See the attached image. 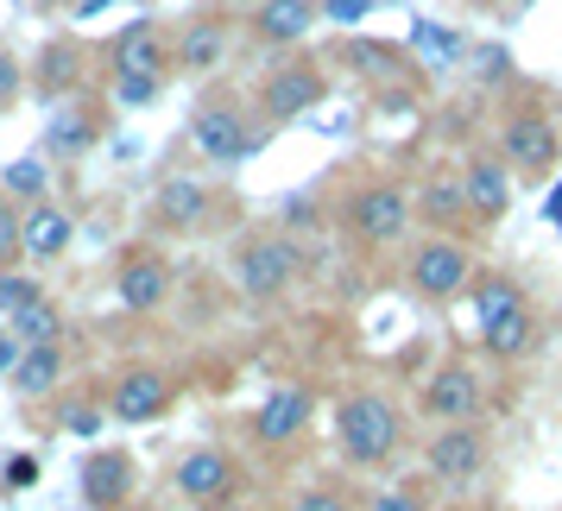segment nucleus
I'll use <instances>...</instances> for the list:
<instances>
[{"label": "nucleus", "instance_id": "nucleus-1", "mask_svg": "<svg viewBox=\"0 0 562 511\" xmlns=\"http://www.w3.org/2000/svg\"><path fill=\"white\" fill-rule=\"evenodd\" d=\"M329 430H335V455L355 474H385L405 455V405L392 391H373V385H360L335 405Z\"/></svg>", "mask_w": 562, "mask_h": 511}, {"label": "nucleus", "instance_id": "nucleus-2", "mask_svg": "<svg viewBox=\"0 0 562 511\" xmlns=\"http://www.w3.org/2000/svg\"><path fill=\"white\" fill-rule=\"evenodd\" d=\"M468 304H474V334H481L486 360H499V366L531 360V348H537V304H531V291L512 279V272H481L474 291H468Z\"/></svg>", "mask_w": 562, "mask_h": 511}, {"label": "nucleus", "instance_id": "nucleus-3", "mask_svg": "<svg viewBox=\"0 0 562 511\" xmlns=\"http://www.w3.org/2000/svg\"><path fill=\"white\" fill-rule=\"evenodd\" d=\"M335 228H341V240L360 247V253H392V247L417 228V203H411V190L398 178H360V183L341 190Z\"/></svg>", "mask_w": 562, "mask_h": 511}, {"label": "nucleus", "instance_id": "nucleus-4", "mask_svg": "<svg viewBox=\"0 0 562 511\" xmlns=\"http://www.w3.org/2000/svg\"><path fill=\"white\" fill-rule=\"evenodd\" d=\"M266 139H272V121H254V107L234 89H209L203 102L190 107V152L215 171H240Z\"/></svg>", "mask_w": 562, "mask_h": 511}, {"label": "nucleus", "instance_id": "nucleus-5", "mask_svg": "<svg viewBox=\"0 0 562 511\" xmlns=\"http://www.w3.org/2000/svg\"><path fill=\"white\" fill-rule=\"evenodd\" d=\"M304 272V247L284 228H247L228 247V279L247 304H279Z\"/></svg>", "mask_w": 562, "mask_h": 511}, {"label": "nucleus", "instance_id": "nucleus-6", "mask_svg": "<svg viewBox=\"0 0 562 511\" xmlns=\"http://www.w3.org/2000/svg\"><path fill=\"white\" fill-rule=\"evenodd\" d=\"M481 279V253L461 234H417L405 247V291L417 304H456Z\"/></svg>", "mask_w": 562, "mask_h": 511}, {"label": "nucleus", "instance_id": "nucleus-7", "mask_svg": "<svg viewBox=\"0 0 562 511\" xmlns=\"http://www.w3.org/2000/svg\"><path fill=\"white\" fill-rule=\"evenodd\" d=\"M499 158H506L512 178L543 183L562 164V121L537 102L506 107V114H499Z\"/></svg>", "mask_w": 562, "mask_h": 511}, {"label": "nucleus", "instance_id": "nucleus-8", "mask_svg": "<svg viewBox=\"0 0 562 511\" xmlns=\"http://www.w3.org/2000/svg\"><path fill=\"white\" fill-rule=\"evenodd\" d=\"M323 102H329V70H323V57H279L254 89L259 121H272V127H291V121L316 114Z\"/></svg>", "mask_w": 562, "mask_h": 511}, {"label": "nucleus", "instance_id": "nucleus-9", "mask_svg": "<svg viewBox=\"0 0 562 511\" xmlns=\"http://www.w3.org/2000/svg\"><path fill=\"white\" fill-rule=\"evenodd\" d=\"M493 467V435L486 423H442V430L424 435V480L449 486V492H468V486L486 480Z\"/></svg>", "mask_w": 562, "mask_h": 511}, {"label": "nucleus", "instance_id": "nucleus-10", "mask_svg": "<svg viewBox=\"0 0 562 511\" xmlns=\"http://www.w3.org/2000/svg\"><path fill=\"white\" fill-rule=\"evenodd\" d=\"M240 486H247V467H240V455L222 448V442H196V448H183L178 467H171V492L196 511H228Z\"/></svg>", "mask_w": 562, "mask_h": 511}, {"label": "nucleus", "instance_id": "nucleus-11", "mask_svg": "<svg viewBox=\"0 0 562 511\" xmlns=\"http://www.w3.org/2000/svg\"><path fill=\"white\" fill-rule=\"evenodd\" d=\"M108 423H158V417H171L178 405V379H171V366H158V360H127L114 379H108Z\"/></svg>", "mask_w": 562, "mask_h": 511}, {"label": "nucleus", "instance_id": "nucleus-12", "mask_svg": "<svg viewBox=\"0 0 562 511\" xmlns=\"http://www.w3.org/2000/svg\"><path fill=\"white\" fill-rule=\"evenodd\" d=\"M146 234H158V240H190V234H203L209 222H215V190H209L203 178H165L146 196Z\"/></svg>", "mask_w": 562, "mask_h": 511}, {"label": "nucleus", "instance_id": "nucleus-13", "mask_svg": "<svg viewBox=\"0 0 562 511\" xmlns=\"http://www.w3.org/2000/svg\"><path fill=\"white\" fill-rule=\"evenodd\" d=\"M481 405H486V385H481V366H468V360H442L424 379V391H417V410L430 417V430L481 423Z\"/></svg>", "mask_w": 562, "mask_h": 511}, {"label": "nucleus", "instance_id": "nucleus-14", "mask_svg": "<svg viewBox=\"0 0 562 511\" xmlns=\"http://www.w3.org/2000/svg\"><path fill=\"white\" fill-rule=\"evenodd\" d=\"M133 486H139V461L133 448H89L77 461V492L89 511H127Z\"/></svg>", "mask_w": 562, "mask_h": 511}, {"label": "nucleus", "instance_id": "nucleus-15", "mask_svg": "<svg viewBox=\"0 0 562 511\" xmlns=\"http://www.w3.org/2000/svg\"><path fill=\"white\" fill-rule=\"evenodd\" d=\"M310 417H316L310 385H272L254 405V417H247V435H254L259 448H291V442H304Z\"/></svg>", "mask_w": 562, "mask_h": 511}, {"label": "nucleus", "instance_id": "nucleus-16", "mask_svg": "<svg viewBox=\"0 0 562 511\" xmlns=\"http://www.w3.org/2000/svg\"><path fill=\"white\" fill-rule=\"evenodd\" d=\"M114 297H121V309H133V316L165 309V297H171V259L158 253V247H127L121 265H114Z\"/></svg>", "mask_w": 562, "mask_h": 511}, {"label": "nucleus", "instance_id": "nucleus-17", "mask_svg": "<svg viewBox=\"0 0 562 511\" xmlns=\"http://www.w3.org/2000/svg\"><path fill=\"white\" fill-rule=\"evenodd\" d=\"M411 203H417V228L424 234H461V240H468V228H474V215H468V183H461V171H449V164L417 183Z\"/></svg>", "mask_w": 562, "mask_h": 511}, {"label": "nucleus", "instance_id": "nucleus-18", "mask_svg": "<svg viewBox=\"0 0 562 511\" xmlns=\"http://www.w3.org/2000/svg\"><path fill=\"white\" fill-rule=\"evenodd\" d=\"M461 183H468V215L474 228H499L512 215V171L499 152H468L461 158Z\"/></svg>", "mask_w": 562, "mask_h": 511}, {"label": "nucleus", "instance_id": "nucleus-19", "mask_svg": "<svg viewBox=\"0 0 562 511\" xmlns=\"http://www.w3.org/2000/svg\"><path fill=\"white\" fill-rule=\"evenodd\" d=\"M171 70V38L158 20H133L108 38V77H165Z\"/></svg>", "mask_w": 562, "mask_h": 511}, {"label": "nucleus", "instance_id": "nucleus-20", "mask_svg": "<svg viewBox=\"0 0 562 511\" xmlns=\"http://www.w3.org/2000/svg\"><path fill=\"white\" fill-rule=\"evenodd\" d=\"M26 70H32V95L38 102H77V89L89 82V52L77 38H52Z\"/></svg>", "mask_w": 562, "mask_h": 511}, {"label": "nucleus", "instance_id": "nucleus-21", "mask_svg": "<svg viewBox=\"0 0 562 511\" xmlns=\"http://www.w3.org/2000/svg\"><path fill=\"white\" fill-rule=\"evenodd\" d=\"M316 20H323V0H259L254 20H247V38L266 45V52H291V45L310 38Z\"/></svg>", "mask_w": 562, "mask_h": 511}, {"label": "nucleus", "instance_id": "nucleus-22", "mask_svg": "<svg viewBox=\"0 0 562 511\" xmlns=\"http://www.w3.org/2000/svg\"><path fill=\"white\" fill-rule=\"evenodd\" d=\"M108 133V107L102 102H64L45 121V139H38V152L45 158H82L89 146H102Z\"/></svg>", "mask_w": 562, "mask_h": 511}, {"label": "nucleus", "instance_id": "nucleus-23", "mask_svg": "<svg viewBox=\"0 0 562 511\" xmlns=\"http://www.w3.org/2000/svg\"><path fill=\"white\" fill-rule=\"evenodd\" d=\"M64 379H70V348L64 341H45V348H26L20 354V366H13V398H57L64 391Z\"/></svg>", "mask_w": 562, "mask_h": 511}, {"label": "nucleus", "instance_id": "nucleus-24", "mask_svg": "<svg viewBox=\"0 0 562 511\" xmlns=\"http://www.w3.org/2000/svg\"><path fill=\"white\" fill-rule=\"evenodd\" d=\"M222 64H228V26L222 20H190L171 38V70H183V77H209Z\"/></svg>", "mask_w": 562, "mask_h": 511}, {"label": "nucleus", "instance_id": "nucleus-25", "mask_svg": "<svg viewBox=\"0 0 562 511\" xmlns=\"http://www.w3.org/2000/svg\"><path fill=\"white\" fill-rule=\"evenodd\" d=\"M70 240H77V222H70L57 203H32L26 208V259H32V265L64 259V253H70Z\"/></svg>", "mask_w": 562, "mask_h": 511}, {"label": "nucleus", "instance_id": "nucleus-26", "mask_svg": "<svg viewBox=\"0 0 562 511\" xmlns=\"http://www.w3.org/2000/svg\"><path fill=\"white\" fill-rule=\"evenodd\" d=\"M291 511H367V492L341 474H323V480H304L291 492Z\"/></svg>", "mask_w": 562, "mask_h": 511}, {"label": "nucleus", "instance_id": "nucleus-27", "mask_svg": "<svg viewBox=\"0 0 562 511\" xmlns=\"http://www.w3.org/2000/svg\"><path fill=\"white\" fill-rule=\"evenodd\" d=\"M0 190L13 196V203H52V158L45 152H26V158H13L7 171H0Z\"/></svg>", "mask_w": 562, "mask_h": 511}, {"label": "nucleus", "instance_id": "nucleus-28", "mask_svg": "<svg viewBox=\"0 0 562 511\" xmlns=\"http://www.w3.org/2000/svg\"><path fill=\"white\" fill-rule=\"evenodd\" d=\"M7 329L20 334L26 348H45V341H64V309H57L52 297H38V304H26L20 316H7Z\"/></svg>", "mask_w": 562, "mask_h": 511}, {"label": "nucleus", "instance_id": "nucleus-29", "mask_svg": "<svg viewBox=\"0 0 562 511\" xmlns=\"http://www.w3.org/2000/svg\"><path fill=\"white\" fill-rule=\"evenodd\" d=\"M102 423H108V398H95V391H64L57 398V430L102 435Z\"/></svg>", "mask_w": 562, "mask_h": 511}, {"label": "nucleus", "instance_id": "nucleus-30", "mask_svg": "<svg viewBox=\"0 0 562 511\" xmlns=\"http://www.w3.org/2000/svg\"><path fill=\"white\" fill-rule=\"evenodd\" d=\"M20 265H26V203L0 190V272H20Z\"/></svg>", "mask_w": 562, "mask_h": 511}, {"label": "nucleus", "instance_id": "nucleus-31", "mask_svg": "<svg viewBox=\"0 0 562 511\" xmlns=\"http://www.w3.org/2000/svg\"><path fill=\"white\" fill-rule=\"evenodd\" d=\"M367 511H430V486L392 480V486H380V492H367Z\"/></svg>", "mask_w": 562, "mask_h": 511}, {"label": "nucleus", "instance_id": "nucleus-32", "mask_svg": "<svg viewBox=\"0 0 562 511\" xmlns=\"http://www.w3.org/2000/svg\"><path fill=\"white\" fill-rule=\"evenodd\" d=\"M38 297H45V284L32 279V272H0V322L20 316L26 304H38Z\"/></svg>", "mask_w": 562, "mask_h": 511}, {"label": "nucleus", "instance_id": "nucleus-33", "mask_svg": "<svg viewBox=\"0 0 562 511\" xmlns=\"http://www.w3.org/2000/svg\"><path fill=\"white\" fill-rule=\"evenodd\" d=\"M108 95L114 107H153L165 95V77H108Z\"/></svg>", "mask_w": 562, "mask_h": 511}, {"label": "nucleus", "instance_id": "nucleus-34", "mask_svg": "<svg viewBox=\"0 0 562 511\" xmlns=\"http://www.w3.org/2000/svg\"><path fill=\"white\" fill-rule=\"evenodd\" d=\"M26 89H32V70H26L13 52H7V45H0V114H13Z\"/></svg>", "mask_w": 562, "mask_h": 511}, {"label": "nucleus", "instance_id": "nucleus-35", "mask_svg": "<svg viewBox=\"0 0 562 511\" xmlns=\"http://www.w3.org/2000/svg\"><path fill=\"white\" fill-rule=\"evenodd\" d=\"M348 57H355L367 77H405V64H411V52H392V45H355Z\"/></svg>", "mask_w": 562, "mask_h": 511}, {"label": "nucleus", "instance_id": "nucleus-36", "mask_svg": "<svg viewBox=\"0 0 562 511\" xmlns=\"http://www.w3.org/2000/svg\"><path fill=\"white\" fill-rule=\"evenodd\" d=\"M45 480V461L32 455V448H20V455H7V467H0V492H26V486Z\"/></svg>", "mask_w": 562, "mask_h": 511}, {"label": "nucleus", "instance_id": "nucleus-37", "mask_svg": "<svg viewBox=\"0 0 562 511\" xmlns=\"http://www.w3.org/2000/svg\"><path fill=\"white\" fill-rule=\"evenodd\" d=\"M411 45H417V52H436V57H461V52H468L456 32H449V26H430V20H417V26H411Z\"/></svg>", "mask_w": 562, "mask_h": 511}, {"label": "nucleus", "instance_id": "nucleus-38", "mask_svg": "<svg viewBox=\"0 0 562 511\" xmlns=\"http://www.w3.org/2000/svg\"><path fill=\"white\" fill-rule=\"evenodd\" d=\"M474 70H481V82L512 77V52H499V45H481V52H474Z\"/></svg>", "mask_w": 562, "mask_h": 511}, {"label": "nucleus", "instance_id": "nucleus-39", "mask_svg": "<svg viewBox=\"0 0 562 511\" xmlns=\"http://www.w3.org/2000/svg\"><path fill=\"white\" fill-rule=\"evenodd\" d=\"M373 13V0H323V20H335V26H360Z\"/></svg>", "mask_w": 562, "mask_h": 511}, {"label": "nucleus", "instance_id": "nucleus-40", "mask_svg": "<svg viewBox=\"0 0 562 511\" xmlns=\"http://www.w3.org/2000/svg\"><path fill=\"white\" fill-rule=\"evenodd\" d=\"M20 354H26V341H20V334H13L7 322H0V379H13V366H20Z\"/></svg>", "mask_w": 562, "mask_h": 511}, {"label": "nucleus", "instance_id": "nucleus-41", "mask_svg": "<svg viewBox=\"0 0 562 511\" xmlns=\"http://www.w3.org/2000/svg\"><path fill=\"white\" fill-rule=\"evenodd\" d=\"M297 228H316V203L310 196H291L284 203V234H297Z\"/></svg>", "mask_w": 562, "mask_h": 511}, {"label": "nucleus", "instance_id": "nucleus-42", "mask_svg": "<svg viewBox=\"0 0 562 511\" xmlns=\"http://www.w3.org/2000/svg\"><path fill=\"white\" fill-rule=\"evenodd\" d=\"M108 7H114V0H77V13H82V20H95V13H108Z\"/></svg>", "mask_w": 562, "mask_h": 511}, {"label": "nucleus", "instance_id": "nucleus-43", "mask_svg": "<svg viewBox=\"0 0 562 511\" xmlns=\"http://www.w3.org/2000/svg\"><path fill=\"white\" fill-rule=\"evenodd\" d=\"M146 511H158V506H146Z\"/></svg>", "mask_w": 562, "mask_h": 511}, {"label": "nucleus", "instance_id": "nucleus-44", "mask_svg": "<svg viewBox=\"0 0 562 511\" xmlns=\"http://www.w3.org/2000/svg\"><path fill=\"white\" fill-rule=\"evenodd\" d=\"M557 121H562V114H557Z\"/></svg>", "mask_w": 562, "mask_h": 511}, {"label": "nucleus", "instance_id": "nucleus-45", "mask_svg": "<svg viewBox=\"0 0 562 511\" xmlns=\"http://www.w3.org/2000/svg\"><path fill=\"white\" fill-rule=\"evenodd\" d=\"M557 511H562V506H557Z\"/></svg>", "mask_w": 562, "mask_h": 511}]
</instances>
